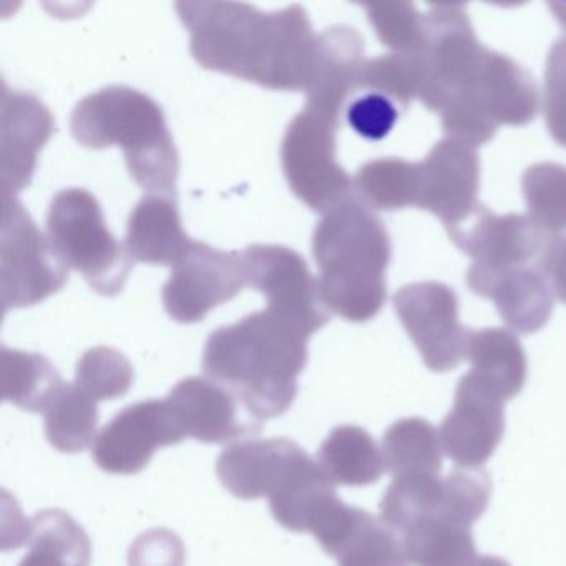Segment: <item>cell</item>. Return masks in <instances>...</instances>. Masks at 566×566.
<instances>
[{
  "label": "cell",
  "instance_id": "22",
  "mask_svg": "<svg viewBox=\"0 0 566 566\" xmlns=\"http://www.w3.org/2000/svg\"><path fill=\"white\" fill-rule=\"evenodd\" d=\"M340 502L336 483L310 457L286 485L271 496L270 509L276 522L290 532L313 533Z\"/></svg>",
  "mask_w": 566,
  "mask_h": 566
},
{
  "label": "cell",
  "instance_id": "2",
  "mask_svg": "<svg viewBox=\"0 0 566 566\" xmlns=\"http://www.w3.org/2000/svg\"><path fill=\"white\" fill-rule=\"evenodd\" d=\"M311 336L296 321L266 307L214 331L205 347L203 370L227 386L251 416L271 419L296 399Z\"/></svg>",
  "mask_w": 566,
  "mask_h": 566
},
{
  "label": "cell",
  "instance_id": "40",
  "mask_svg": "<svg viewBox=\"0 0 566 566\" xmlns=\"http://www.w3.org/2000/svg\"><path fill=\"white\" fill-rule=\"evenodd\" d=\"M397 108L390 98L367 92L347 108V120L360 137L367 140H382L396 125Z\"/></svg>",
  "mask_w": 566,
  "mask_h": 566
},
{
  "label": "cell",
  "instance_id": "27",
  "mask_svg": "<svg viewBox=\"0 0 566 566\" xmlns=\"http://www.w3.org/2000/svg\"><path fill=\"white\" fill-rule=\"evenodd\" d=\"M64 386L57 370L45 357L21 350H2L0 392L2 399L19 409L45 413Z\"/></svg>",
  "mask_w": 566,
  "mask_h": 566
},
{
  "label": "cell",
  "instance_id": "33",
  "mask_svg": "<svg viewBox=\"0 0 566 566\" xmlns=\"http://www.w3.org/2000/svg\"><path fill=\"white\" fill-rule=\"evenodd\" d=\"M522 187L530 220L548 237L566 231V168L533 165L523 175Z\"/></svg>",
  "mask_w": 566,
  "mask_h": 566
},
{
  "label": "cell",
  "instance_id": "5",
  "mask_svg": "<svg viewBox=\"0 0 566 566\" xmlns=\"http://www.w3.org/2000/svg\"><path fill=\"white\" fill-rule=\"evenodd\" d=\"M48 238L65 266L84 274L97 293L114 296L124 290L134 260L108 230L88 191L67 190L55 197L49 210Z\"/></svg>",
  "mask_w": 566,
  "mask_h": 566
},
{
  "label": "cell",
  "instance_id": "36",
  "mask_svg": "<svg viewBox=\"0 0 566 566\" xmlns=\"http://www.w3.org/2000/svg\"><path fill=\"white\" fill-rule=\"evenodd\" d=\"M492 480L482 469L460 467L443 479V499L439 515L472 526L489 509Z\"/></svg>",
  "mask_w": 566,
  "mask_h": 566
},
{
  "label": "cell",
  "instance_id": "1",
  "mask_svg": "<svg viewBox=\"0 0 566 566\" xmlns=\"http://www.w3.org/2000/svg\"><path fill=\"white\" fill-rule=\"evenodd\" d=\"M177 11L201 67L271 91L310 87L319 35L301 6L266 14L234 2H178Z\"/></svg>",
  "mask_w": 566,
  "mask_h": 566
},
{
  "label": "cell",
  "instance_id": "18",
  "mask_svg": "<svg viewBox=\"0 0 566 566\" xmlns=\"http://www.w3.org/2000/svg\"><path fill=\"white\" fill-rule=\"evenodd\" d=\"M165 400L185 436L203 443H227L261 429L260 420L244 419L238 403L241 400L213 380L188 377Z\"/></svg>",
  "mask_w": 566,
  "mask_h": 566
},
{
  "label": "cell",
  "instance_id": "26",
  "mask_svg": "<svg viewBox=\"0 0 566 566\" xmlns=\"http://www.w3.org/2000/svg\"><path fill=\"white\" fill-rule=\"evenodd\" d=\"M28 555L19 566H88L87 533L62 510L38 513L28 525Z\"/></svg>",
  "mask_w": 566,
  "mask_h": 566
},
{
  "label": "cell",
  "instance_id": "17",
  "mask_svg": "<svg viewBox=\"0 0 566 566\" xmlns=\"http://www.w3.org/2000/svg\"><path fill=\"white\" fill-rule=\"evenodd\" d=\"M467 284L479 296L493 301L503 323L515 333H536L552 316V290L543 274L528 266L473 263Z\"/></svg>",
  "mask_w": 566,
  "mask_h": 566
},
{
  "label": "cell",
  "instance_id": "39",
  "mask_svg": "<svg viewBox=\"0 0 566 566\" xmlns=\"http://www.w3.org/2000/svg\"><path fill=\"white\" fill-rule=\"evenodd\" d=\"M543 112L553 140L566 147V39L553 45L546 61Z\"/></svg>",
  "mask_w": 566,
  "mask_h": 566
},
{
  "label": "cell",
  "instance_id": "43",
  "mask_svg": "<svg viewBox=\"0 0 566 566\" xmlns=\"http://www.w3.org/2000/svg\"><path fill=\"white\" fill-rule=\"evenodd\" d=\"M469 566H512L506 559L500 558V556H476Z\"/></svg>",
  "mask_w": 566,
  "mask_h": 566
},
{
  "label": "cell",
  "instance_id": "4",
  "mask_svg": "<svg viewBox=\"0 0 566 566\" xmlns=\"http://www.w3.org/2000/svg\"><path fill=\"white\" fill-rule=\"evenodd\" d=\"M72 134L84 147L124 148L132 178L150 195L175 198L177 148L160 107L147 95L111 87L82 101L72 115Z\"/></svg>",
  "mask_w": 566,
  "mask_h": 566
},
{
  "label": "cell",
  "instance_id": "11",
  "mask_svg": "<svg viewBox=\"0 0 566 566\" xmlns=\"http://www.w3.org/2000/svg\"><path fill=\"white\" fill-rule=\"evenodd\" d=\"M247 286L260 291L268 307L296 321L311 333L326 326L329 314L321 300L317 280L306 261L283 247H250L241 253Z\"/></svg>",
  "mask_w": 566,
  "mask_h": 566
},
{
  "label": "cell",
  "instance_id": "23",
  "mask_svg": "<svg viewBox=\"0 0 566 566\" xmlns=\"http://www.w3.org/2000/svg\"><path fill=\"white\" fill-rule=\"evenodd\" d=\"M465 359L472 364L470 373L499 392L503 400L522 392L526 382V354L512 331H470Z\"/></svg>",
  "mask_w": 566,
  "mask_h": 566
},
{
  "label": "cell",
  "instance_id": "44",
  "mask_svg": "<svg viewBox=\"0 0 566 566\" xmlns=\"http://www.w3.org/2000/svg\"><path fill=\"white\" fill-rule=\"evenodd\" d=\"M549 8L555 12V18L558 19L559 24H562L563 29L566 31V6L553 4L549 6Z\"/></svg>",
  "mask_w": 566,
  "mask_h": 566
},
{
  "label": "cell",
  "instance_id": "35",
  "mask_svg": "<svg viewBox=\"0 0 566 566\" xmlns=\"http://www.w3.org/2000/svg\"><path fill=\"white\" fill-rule=\"evenodd\" d=\"M134 369L124 354L108 347L88 350L77 366L75 384L95 402L118 399L130 390Z\"/></svg>",
  "mask_w": 566,
  "mask_h": 566
},
{
  "label": "cell",
  "instance_id": "21",
  "mask_svg": "<svg viewBox=\"0 0 566 566\" xmlns=\"http://www.w3.org/2000/svg\"><path fill=\"white\" fill-rule=\"evenodd\" d=\"M174 198L150 195L132 211L127 247L132 260L174 268L191 244Z\"/></svg>",
  "mask_w": 566,
  "mask_h": 566
},
{
  "label": "cell",
  "instance_id": "25",
  "mask_svg": "<svg viewBox=\"0 0 566 566\" xmlns=\"http://www.w3.org/2000/svg\"><path fill=\"white\" fill-rule=\"evenodd\" d=\"M410 566H469L475 556L472 528L429 515L400 535Z\"/></svg>",
  "mask_w": 566,
  "mask_h": 566
},
{
  "label": "cell",
  "instance_id": "8",
  "mask_svg": "<svg viewBox=\"0 0 566 566\" xmlns=\"http://www.w3.org/2000/svg\"><path fill=\"white\" fill-rule=\"evenodd\" d=\"M69 268L14 197L2 195L0 280L4 310L32 306L57 293Z\"/></svg>",
  "mask_w": 566,
  "mask_h": 566
},
{
  "label": "cell",
  "instance_id": "14",
  "mask_svg": "<svg viewBox=\"0 0 566 566\" xmlns=\"http://www.w3.org/2000/svg\"><path fill=\"white\" fill-rule=\"evenodd\" d=\"M480 161L475 148L446 138L419 164L417 208L447 228L462 223L479 205Z\"/></svg>",
  "mask_w": 566,
  "mask_h": 566
},
{
  "label": "cell",
  "instance_id": "13",
  "mask_svg": "<svg viewBox=\"0 0 566 566\" xmlns=\"http://www.w3.org/2000/svg\"><path fill=\"white\" fill-rule=\"evenodd\" d=\"M505 400L469 373L457 386L452 410L440 423L443 452L460 467L480 469L489 462L505 433Z\"/></svg>",
  "mask_w": 566,
  "mask_h": 566
},
{
  "label": "cell",
  "instance_id": "3",
  "mask_svg": "<svg viewBox=\"0 0 566 566\" xmlns=\"http://www.w3.org/2000/svg\"><path fill=\"white\" fill-rule=\"evenodd\" d=\"M314 260L324 306L344 319H373L386 303L390 241L364 201L346 198L324 213L314 231Z\"/></svg>",
  "mask_w": 566,
  "mask_h": 566
},
{
  "label": "cell",
  "instance_id": "7",
  "mask_svg": "<svg viewBox=\"0 0 566 566\" xmlns=\"http://www.w3.org/2000/svg\"><path fill=\"white\" fill-rule=\"evenodd\" d=\"M485 54L462 6H433L423 15V45L419 52L422 104L429 111L442 112L472 85Z\"/></svg>",
  "mask_w": 566,
  "mask_h": 566
},
{
  "label": "cell",
  "instance_id": "32",
  "mask_svg": "<svg viewBox=\"0 0 566 566\" xmlns=\"http://www.w3.org/2000/svg\"><path fill=\"white\" fill-rule=\"evenodd\" d=\"M443 479L439 475H410L394 479L380 502V520L402 535L413 523L440 512Z\"/></svg>",
  "mask_w": 566,
  "mask_h": 566
},
{
  "label": "cell",
  "instance_id": "30",
  "mask_svg": "<svg viewBox=\"0 0 566 566\" xmlns=\"http://www.w3.org/2000/svg\"><path fill=\"white\" fill-rule=\"evenodd\" d=\"M354 187L370 210H402L417 207L419 164L384 158L370 161L357 171Z\"/></svg>",
  "mask_w": 566,
  "mask_h": 566
},
{
  "label": "cell",
  "instance_id": "19",
  "mask_svg": "<svg viewBox=\"0 0 566 566\" xmlns=\"http://www.w3.org/2000/svg\"><path fill=\"white\" fill-rule=\"evenodd\" d=\"M54 130L51 112L29 94L2 92V195L14 197L28 187L39 150Z\"/></svg>",
  "mask_w": 566,
  "mask_h": 566
},
{
  "label": "cell",
  "instance_id": "41",
  "mask_svg": "<svg viewBox=\"0 0 566 566\" xmlns=\"http://www.w3.org/2000/svg\"><path fill=\"white\" fill-rule=\"evenodd\" d=\"M184 543L168 530H151L132 545L130 566H184Z\"/></svg>",
  "mask_w": 566,
  "mask_h": 566
},
{
  "label": "cell",
  "instance_id": "34",
  "mask_svg": "<svg viewBox=\"0 0 566 566\" xmlns=\"http://www.w3.org/2000/svg\"><path fill=\"white\" fill-rule=\"evenodd\" d=\"M422 87V67L419 54H389L370 59L360 69L357 88L394 98L402 107H409L419 98Z\"/></svg>",
  "mask_w": 566,
  "mask_h": 566
},
{
  "label": "cell",
  "instance_id": "42",
  "mask_svg": "<svg viewBox=\"0 0 566 566\" xmlns=\"http://www.w3.org/2000/svg\"><path fill=\"white\" fill-rule=\"evenodd\" d=\"M539 270L553 296L566 304V237H555L548 241L539 256Z\"/></svg>",
  "mask_w": 566,
  "mask_h": 566
},
{
  "label": "cell",
  "instance_id": "24",
  "mask_svg": "<svg viewBox=\"0 0 566 566\" xmlns=\"http://www.w3.org/2000/svg\"><path fill=\"white\" fill-rule=\"evenodd\" d=\"M317 462L336 485H373L386 463L376 440L357 426H339L324 440Z\"/></svg>",
  "mask_w": 566,
  "mask_h": 566
},
{
  "label": "cell",
  "instance_id": "6",
  "mask_svg": "<svg viewBox=\"0 0 566 566\" xmlns=\"http://www.w3.org/2000/svg\"><path fill=\"white\" fill-rule=\"evenodd\" d=\"M340 107L307 98L291 122L283 142L284 175L297 198L311 210L326 213L349 198L346 171L336 161V132Z\"/></svg>",
  "mask_w": 566,
  "mask_h": 566
},
{
  "label": "cell",
  "instance_id": "20",
  "mask_svg": "<svg viewBox=\"0 0 566 566\" xmlns=\"http://www.w3.org/2000/svg\"><path fill=\"white\" fill-rule=\"evenodd\" d=\"M469 91L496 125L522 127L539 111V95L532 75L512 59L486 51Z\"/></svg>",
  "mask_w": 566,
  "mask_h": 566
},
{
  "label": "cell",
  "instance_id": "9",
  "mask_svg": "<svg viewBox=\"0 0 566 566\" xmlns=\"http://www.w3.org/2000/svg\"><path fill=\"white\" fill-rule=\"evenodd\" d=\"M400 323L432 373H449L467 356L470 331L460 324L455 293L437 281L413 283L394 296Z\"/></svg>",
  "mask_w": 566,
  "mask_h": 566
},
{
  "label": "cell",
  "instance_id": "31",
  "mask_svg": "<svg viewBox=\"0 0 566 566\" xmlns=\"http://www.w3.org/2000/svg\"><path fill=\"white\" fill-rule=\"evenodd\" d=\"M333 558L339 566H410L399 533L360 509Z\"/></svg>",
  "mask_w": 566,
  "mask_h": 566
},
{
  "label": "cell",
  "instance_id": "29",
  "mask_svg": "<svg viewBox=\"0 0 566 566\" xmlns=\"http://www.w3.org/2000/svg\"><path fill=\"white\" fill-rule=\"evenodd\" d=\"M44 416L45 436L61 452H84L97 439V402L77 384H65Z\"/></svg>",
  "mask_w": 566,
  "mask_h": 566
},
{
  "label": "cell",
  "instance_id": "16",
  "mask_svg": "<svg viewBox=\"0 0 566 566\" xmlns=\"http://www.w3.org/2000/svg\"><path fill=\"white\" fill-rule=\"evenodd\" d=\"M307 459L310 455L290 439L247 440L221 452L217 473L237 499H271Z\"/></svg>",
  "mask_w": 566,
  "mask_h": 566
},
{
  "label": "cell",
  "instance_id": "10",
  "mask_svg": "<svg viewBox=\"0 0 566 566\" xmlns=\"http://www.w3.org/2000/svg\"><path fill=\"white\" fill-rule=\"evenodd\" d=\"M244 286L241 254L223 253L191 241L165 284V310L178 323H197L214 307L233 300Z\"/></svg>",
  "mask_w": 566,
  "mask_h": 566
},
{
  "label": "cell",
  "instance_id": "12",
  "mask_svg": "<svg viewBox=\"0 0 566 566\" xmlns=\"http://www.w3.org/2000/svg\"><path fill=\"white\" fill-rule=\"evenodd\" d=\"M185 432L167 400H145L118 412L98 433L94 460L104 472L132 475L155 450L184 442Z\"/></svg>",
  "mask_w": 566,
  "mask_h": 566
},
{
  "label": "cell",
  "instance_id": "38",
  "mask_svg": "<svg viewBox=\"0 0 566 566\" xmlns=\"http://www.w3.org/2000/svg\"><path fill=\"white\" fill-rule=\"evenodd\" d=\"M440 114L443 130L449 138L467 147L475 148L486 144L499 128L469 91L460 92Z\"/></svg>",
  "mask_w": 566,
  "mask_h": 566
},
{
  "label": "cell",
  "instance_id": "37",
  "mask_svg": "<svg viewBox=\"0 0 566 566\" xmlns=\"http://www.w3.org/2000/svg\"><path fill=\"white\" fill-rule=\"evenodd\" d=\"M366 9L380 42L394 54H419L423 45V18L412 4L377 2Z\"/></svg>",
  "mask_w": 566,
  "mask_h": 566
},
{
  "label": "cell",
  "instance_id": "28",
  "mask_svg": "<svg viewBox=\"0 0 566 566\" xmlns=\"http://www.w3.org/2000/svg\"><path fill=\"white\" fill-rule=\"evenodd\" d=\"M442 450L439 430L420 417L397 420L384 433V463L394 479L439 475Z\"/></svg>",
  "mask_w": 566,
  "mask_h": 566
},
{
  "label": "cell",
  "instance_id": "15",
  "mask_svg": "<svg viewBox=\"0 0 566 566\" xmlns=\"http://www.w3.org/2000/svg\"><path fill=\"white\" fill-rule=\"evenodd\" d=\"M450 240L479 264L526 266L542 256L552 237L522 214H493L476 207L462 223L447 228Z\"/></svg>",
  "mask_w": 566,
  "mask_h": 566
}]
</instances>
